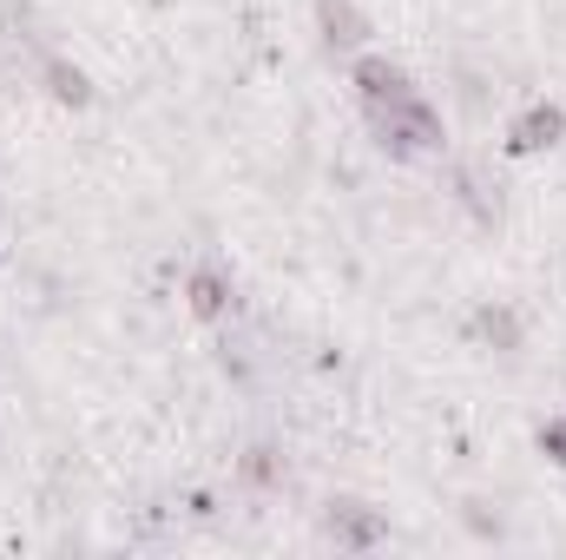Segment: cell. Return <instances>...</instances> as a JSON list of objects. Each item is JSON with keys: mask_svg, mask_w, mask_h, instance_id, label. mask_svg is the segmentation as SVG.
I'll return each mask as SVG.
<instances>
[{"mask_svg": "<svg viewBox=\"0 0 566 560\" xmlns=\"http://www.w3.org/2000/svg\"><path fill=\"white\" fill-rule=\"evenodd\" d=\"M185 297H191V310H198V317H211V323L238 310V290H231V278H224L218 265H198V271L185 278Z\"/></svg>", "mask_w": 566, "mask_h": 560, "instance_id": "6", "label": "cell"}, {"mask_svg": "<svg viewBox=\"0 0 566 560\" xmlns=\"http://www.w3.org/2000/svg\"><path fill=\"white\" fill-rule=\"evenodd\" d=\"M238 475H244L251 488H277V481H283V455L271 448V442H258V448L244 455V468H238Z\"/></svg>", "mask_w": 566, "mask_h": 560, "instance_id": "9", "label": "cell"}, {"mask_svg": "<svg viewBox=\"0 0 566 560\" xmlns=\"http://www.w3.org/2000/svg\"><path fill=\"white\" fill-rule=\"evenodd\" d=\"M541 455H547V462H560V468H566V416L541 422Z\"/></svg>", "mask_w": 566, "mask_h": 560, "instance_id": "11", "label": "cell"}, {"mask_svg": "<svg viewBox=\"0 0 566 560\" xmlns=\"http://www.w3.org/2000/svg\"><path fill=\"white\" fill-rule=\"evenodd\" d=\"M474 336H481V343H494L501 356H514V350L527 343V330H521V317H514L507 303H481V310H474Z\"/></svg>", "mask_w": 566, "mask_h": 560, "instance_id": "7", "label": "cell"}, {"mask_svg": "<svg viewBox=\"0 0 566 560\" xmlns=\"http://www.w3.org/2000/svg\"><path fill=\"white\" fill-rule=\"evenodd\" d=\"M560 139H566V113L547 106V100L527 106V113L507 126V152H521V158H527V152H547V145H560Z\"/></svg>", "mask_w": 566, "mask_h": 560, "instance_id": "4", "label": "cell"}, {"mask_svg": "<svg viewBox=\"0 0 566 560\" xmlns=\"http://www.w3.org/2000/svg\"><path fill=\"white\" fill-rule=\"evenodd\" d=\"M316 27H323V46H336V53H356L369 40V20L356 0H316Z\"/></svg>", "mask_w": 566, "mask_h": 560, "instance_id": "5", "label": "cell"}, {"mask_svg": "<svg viewBox=\"0 0 566 560\" xmlns=\"http://www.w3.org/2000/svg\"><path fill=\"white\" fill-rule=\"evenodd\" d=\"M40 80H46V93H53L60 106H86V100H93L86 73H80L73 60H60V53H46V60H40Z\"/></svg>", "mask_w": 566, "mask_h": 560, "instance_id": "8", "label": "cell"}, {"mask_svg": "<svg viewBox=\"0 0 566 560\" xmlns=\"http://www.w3.org/2000/svg\"><path fill=\"white\" fill-rule=\"evenodd\" d=\"M323 528H329V541L336 548H356V554H369V548H382L389 541V521L369 508V501H329V515H323Z\"/></svg>", "mask_w": 566, "mask_h": 560, "instance_id": "2", "label": "cell"}, {"mask_svg": "<svg viewBox=\"0 0 566 560\" xmlns=\"http://www.w3.org/2000/svg\"><path fill=\"white\" fill-rule=\"evenodd\" d=\"M448 185H454V198H461V205H468V211H474L481 225L494 218V205H488V185H481L474 172H448Z\"/></svg>", "mask_w": 566, "mask_h": 560, "instance_id": "10", "label": "cell"}, {"mask_svg": "<svg viewBox=\"0 0 566 560\" xmlns=\"http://www.w3.org/2000/svg\"><path fill=\"white\" fill-rule=\"evenodd\" d=\"M349 80H356V93H363V106H369V113H376V106H402V100L416 93V80H409L396 60H382V53H363Z\"/></svg>", "mask_w": 566, "mask_h": 560, "instance_id": "3", "label": "cell"}, {"mask_svg": "<svg viewBox=\"0 0 566 560\" xmlns=\"http://www.w3.org/2000/svg\"><path fill=\"white\" fill-rule=\"evenodd\" d=\"M369 126H376V145H382L389 158L441 152V113L428 106L422 93H409L402 106H376V113H369Z\"/></svg>", "mask_w": 566, "mask_h": 560, "instance_id": "1", "label": "cell"}]
</instances>
